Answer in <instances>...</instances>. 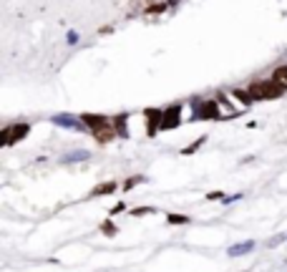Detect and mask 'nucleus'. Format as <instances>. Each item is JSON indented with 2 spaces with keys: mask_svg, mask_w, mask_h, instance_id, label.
I'll return each instance as SVG.
<instances>
[{
  "mask_svg": "<svg viewBox=\"0 0 287 272\" xmlns=\"http://www.w3.org/2000/svg\"><path fill=\"white\" fill-rule=\"evenodd\" d=\"M247 91H249L252 101H270V98H280L285 93V88L277 81H255Z\"/></svg>",
  "mask_w": 287,
  "mask_h": 272,
  "instance_id": "f257e3e1",
  "label": "nucleus"
},
{
  "mask_svg": "<svg viewBox=\"0 0 287 272\" xmlns=\"http://www.w3.org/2000/svg\"><path fill=\"white\" fill-rule=\"evenodd\" d=\"M28 131H30V126H28V124H13V126H5V129H3V136H0V141H3L5 146H10V144H15V141L25 139Z\"/></svg>",
  "mask_w": 287,
  "mask_h": 272,
  "instance_id": "f03ea898",
  "label": "nucleus"
},
{
  "mask_svg": "<svg viewBox=\"0 0 287 272\" xmlns=\"http://www.w3.org/2000/svg\"><path fill=\"white\" fill-rule=\"evenodd\" d=\"M93 131V139L96 141H101V144H109L114 136H116V129H111V124H109V119L103 121V124H98V126H93L91 129Z\"/></svg>",
  "mask_w": 287,
  "mask_h": 272,
  "instance_id": "7ed1b4c3",
  "label": "nucleus"
},
{
  "mask_svg": "<svg viewBox=\"0 0 287 272\" xmlns=\"http://www.w3.org/2000/svg\"><path fill=\"white\" fill-rule=\"evenodd\" d=\"M194 116L197 119H219V109H217L214 101H202V104H197Z\"/></svg>",
  "mask_w": 287,
  "mask_h": 272,
  "instance_id": "20e7f679",
  "label": "nucleus"
},
{
  "mask_svg": "<svg viewBox=\"0 0 287 272\" xmlns=\"http://www.w3.org/2000/svg\"><path fill=\"white\" fill-rule=\"evenodd\" d=\"M146 119H149V136H154L161 129V124H164V111L149 109V111H146Z\"/></svg>",
  "mask_w": 287,
  "mask_h": 272,
  "instance_id": "39448f33",
  "label": "nucleus"
},
{
  "mask_svg": "<svg viewBox=\"0 0 287 272\" xmlns=\"http://www.w3.org/2000/svg\"><path fill=\"white\" fill-rule=\"evenodd\" d=\"M179 114H182V106H169V109L164 111V124H161V129H174L176 121H179Z\"/></svg>",
  "mask_w": 287,
  "mask_h": 272,
  "instance_id": "423d86ee",
  "label": "nucleus"
},
{
  "mask_svg": "<svg viewBox=\"0 0 287 272\" xmlns=\"http://www.w3.org/2000/svg\"><path fill=\"white\" fill-rule=\"evenodd\" d=\"M114 192H116V182H106V184H98L91 194L98 197V194H114Z\"/></svg>",
  "mask_w": 287,
  "mask_h": 272,
  "instance_id": "0eeeda50",
  "label": "nucleus"
},
{
  "mask_svg": "<svg viewBox=\"0 0 287 272\" xmlns=\"http://www.w3.org/2000/svg\"><path fill=\"white\" fill-rule=\"evenodd\" d=\"M272 81H277L282 88L287 91V66H280V68H275V76H272Z\"/></svg>",
  "mask_w": 287,
  "mask_h": 272,
  "instance_id": "6e6552de",
  "label": "nucleus"
},
{
  "mask_svg": "<svg viewBox=\"0 0 287 272\" xmlns=\"http://www.w3.org/2000/svg\"><path fill=\"white\" fill-rule=\"evenodd\" d=\"M252 247H255L252 242H244V245H237V247H232V252H229V255H242V252H249Z\"/></svg>",
  "mask_w": 287,
  "mask_h": 272,
  "instance_id": "1a4fd4ad",
  "label": "nucleus"
},
{
  "mask_svg": "<svg viewBox=\"0 0 287 272\" xmlns=\"http://www.w3.org/2000/svg\"><path fill=\"white\" fill-rule=\"evenodd\" d=\"M232 96H234V98H239L242 104H249V101H252L249 91H232Z\"/></svg>",
  "mask_w": 287,
  "mask_h": 272,
  "instance_id": "9d476101",
  "label": "nucleus"
},
{
  "mask_svg": "<svg viewBox=\"0 0 287 272\" xmlns=\"http://www.w3.org/2000/svg\"><path fill=\"white\" fill-rule=\"evenodd\" d=\"M101 232H103L106 237H114V234H116V227H114V222H103V224H101Z\"/></svg>",
  "mask_w": 287,
  "mask_h": 272,
  "instance_id": "9b49d317",
  "label": "nucleus"
},
{
  "mask_svg": "<svg viewBox=\"0 0 287 272\" xmlns=\"http://www.w3.org/2000/svg\"><path fill=\"white\" fill-rule=\"evenodd\" d=\"M116 134L126 136V116H119L116 119Z\"/></svg>",
  "mask_w": 287,
  "mask_h": 272,
  "instance_id": "f8f14e48",
  "label": "nucleus"
},
{
  "mask_svg": "<svg viewBox=\"0 0 287 272\" xmlns=\"http://www.w3.org/2000/svg\"><path fill=\"white\" fill-rule=\"evenodd\" d=\"M202 144H204V136H202V139H197V141H194V144H189V146H187V149H184V154H194V151H197V149H199V146H202Z\"/></svg>",
  "mask_w": 287,
  "mask_h": 272,
  "instance_id": "ddd939ff",
  "label": "nucleus"
},
{
  "mask_svg": "<svg viewBox=\"0 0 287 272\" xmlns=\"http://www.w3.org/2000/svg\"><path fill=\"white\" fill-rule=\"evenodd\" d=\"M169 222H171V224H187L189 219H187L184 214H169Z\"/></svg>",
  "mask_w": 287,
  "mask_h": 272,
  "instance_id": "4468645a",
  "label": "nucleus"
},
{
  "mask_svg": "<svg viewBox=\"0 0 287 272\" xmlns=\"http://www.w3.org/2000/svg\"><path fill=\"white\" fill-rule=\"evenodd\" d=\"M124 209H126V204H124V202H119L116 207H114V209H111V214H121Z\"/></svg>",
  "mask_w": 287,
  "mask_h": 272,
  "instance_id": "2eb2a0df",
  "label": "nucleus"
},
{
  "mask_svg": "<svg viewBox=\"0 0 287 272\" xmlns=\"http://www.w3.org/2000/svg\"><path fill=\"white\" fill-rule=\"evenodd\" d=\"M149 212H154V209H149V207H144V209H134V217H141V214H149Z\"/></svg>",
  "mask_w": 287,
  "mask_h": 272,
  "instance_id": "dca6fc26",
  "label": "nucleus"
},
{
  "mask_svg": "<svg viewBox=\"0 0 287 272\" xmlns=\"http://www.w3.org/2000/svg\"><path fill=\"white\" fill-rule=\"evenodd\" d=\"M136 182H141V179H139V177H134V179H129V182H126V189H131V187H134Z\"/></svg>",
  "mask_w": 287,
  "mask_h": 272,
  "instance_id": "f3484780",
  "label": "nucleus"
}]
</instances>
